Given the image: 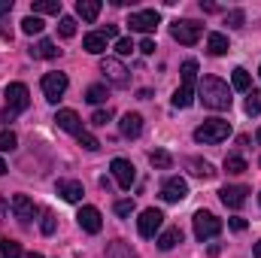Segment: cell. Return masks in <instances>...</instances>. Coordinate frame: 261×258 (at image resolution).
Instances as JSON below:
<instances>
[{
	"label": "cell",
	"mask_w": 261,
	"mask_h": 258,
	"mask_svg": "<svg viewBox=\"0 0 261 258\" xmlns=\"http://www.w3.org/2000/svg\"><path fill=\"white\" fill-rule=\"evenodd\" d=\"M222 234V219H216L213 213H206V210H197L195 213V237L203 243V240H210V237H219Z\"/></svg>",
	"instance_id": "4"
},
{
	"label": "cell",
	"mask_w": 261,
	"mask_h": 258,
	"mask_svg": "<svg viewBox=\"0 0 261 258\" xmlns=\"http://www.w3.org/2000/svg\"><path fill=\"white\" fill-rule=\"evenodd\" d=\"M31 55H34V58H58V55H61V49H58L52 40H40V43L31 49Z\"/></svg>",
	"instance_id": "26"
},
{
	"label": "cell",
	"mask_w": 261,
	"mask_h": 258,
	"mask_svg": "<svg viewBox=\"0 0 261 258\" xmlns=\"http://www.w3.org/2000/svg\"><path fill=\"white\" fill-rule=\"evenodd\" d=\"M76 140H79V146H82L85 152H97V149H100V140H97L94 134H88L85 128L79 131V134H76Z\"/></svg>",
	"instance_id": "32"
},
{
	"label": "cell",
	"mask_w": 261,
	"mask_h": 258,
	"mask_svg": "<svg viewBox=\"0 0 261 258\" xmlns=\"http://www.w3.org/2000/svg\"><path fill=\"white\" fill-rule=\"evenodd\" d=\"M0 258H24L21 255V243L9 240V237H0Z\"/></svg>",
	"instance_id": "28"
},
{
	"label": "cell",
	"mask_w": 261,
	"mask_h": 258,
	"mask_svg": "<svg viewBox=\"0 0 261 258\" xmlns=\"http://www.w3.org/2000/svg\"><path fill=\"white\" fill-rule=\"evenodd\" d=\"M55 125L67 134H79L82 131V122H79V116H76V110H58V116H55Z\"/></svg>",
	"instance_id": "17"
},
{
	"label": "cell",
	"mask_w": 261,
	"mask_h": 258,
	"mask_svg": "<svg viewBox=\"0 0 261 258\" xmlns=\"http://www.w3.org/2000/svg\"><path fill=\"white\" fill-rule=\"evenodd\" d=\"M67 85H70V79H67V73H46L43 76V94H46V100L49 104H58L61 97H64Z\"/></svg>",
	"instance_id": "6"
},
{
	"label": "cell",
	"mask_w": 261,
	"mask_h": 258,
	"mask_svg": "<svg viewBox=\"0 0 261 258\" xmlns=\"http://www.w3.org/2000/svg\"><path fill=\"white\" fill-rule=\"evenodd\" d=\"M195 82H197V61L189 58V61H182V85L195 88Z\"/></svg>",
	"instance_id": "31"
},
{
	"label": "cell",
	"mask_w": 261,
	"mask_h": 258,
	"mask_svg": "<svg viewBox=\"0 0 261 258\" xmlns=\"http://www.w3.org/2000/svg\"><path fill=\"white\" fill-rule=\"evenodd\" d=\"M252 252H255V258H261V240L255 243V249H252Z\"/></svg>",
	"instance_id": "48"
},
{
	"label": "cell",
	"mask_w": 261,
	"mask_h": 258,
	"mask_svg": "<svg viewBox=\"0 0 261 258\" xmlns=\"http://www.w3.org/2000/svg\"><path fill=\"white\" fill-rule=\"evenodd\" d=\"M55 225H58V222H55V216H52V213H46L40 228H43V234H46V237H52V234H55Z\"/></svg>",
	"instance_id": "42"
},
{
	"label": "cell",
	"mask_w": 261,
	"mask_h": 258,
	"mask_svg": "<svg viewBox=\"0 0 261 258\" xmlns=\"http://www.w3.org/2000/svg\"><path fill=\"white\" fill-rule=\"evenodd\" d=\"M3 173H6V161L0 158V176H3Z\"/></svg>",
	"instance_id": "49"
},
{
	"label": "cell",
	"mask_w": 261,
	"mask_h": 258,
	"mask_svg": "<svg viewBox=\"0 0 261 258\" xmlns=\"http://www.w3.org/2000/svg\"><path fill=\"white\" fill-rule=\"evenodd\" d=\"M113 210H116V216H119V219H128L130 213H134V200H130V197L116 200V207H113Z\"/></svg>",
	"instance_id": "38"
},
{
	"label": "cell",
	"mask_w": 261,
	"mask_h": 258,
	"mask_svg": "<svg viewBox=\"0 0 261 258\" xmlns=\"http://www.w3.org/2000/svg\"><path fill=\"white\" fill-rule=\"evenodd\" d=\"M186 164H189L192 176H197V179H213V176H216V170H213V164H210V161H200V158H189Z\"/></svg>",
	"instance_id": "21"
},
{
	"label": "cell",
	"mask_w": 261,
	"mask_h": 258,
	"mask_svg": "<svg viewBox=\"0 0 261 258\" xmlns=\"http://www.w3.org/2000/svg\"><path fill=\"white\" fill-rule=\"evenodd\" d=\"M200 9H203V12H219V6H216V3H200Z\"/></svg>",
	"instance_id": "47"
},
{
	"label": "cell",
	"mask_w": 261,
	"mask_h": 258,
	"mask_svg": "<svg viewBox=\"0 0 261 258\" xmlns=\"http://www.w3.org/2000/svg\"><path fill=\"white\" fill-rule=\"evenodd\" d=\"M119 131H122V137L137 140V137L143 134V116H140V113H125L122 122H119Z\"/></svg>",
	"instance_id": "16"
},
{
	"label": "cell",
	"mask_w": 261,
	"mask_h": 258,
	"mask_svg": "<svg viewBox=\"0 0 261 258\" xmlns=\"http://www.w3.org/2000/svg\"><path fill=\"white\" fill-rule=\"evenodd\" d=\"M197 97L206 110H231V88L219 76H203L197 82Z\"/></svg>",
	"instance_id": "1"
},
{
	"label": "cell",
	"mask_w": 261,
	"mask_h": 258,
	"mask_svg": "<svg viewBox=\"0 0 261 258\" xmlns=\"http://www.w3.org/2000/svg\"><path fill=\"white\" fill-rule=\"evenodd\" d=\"M243 110H246L249 116H258V113H261V91H258V88H252V91H249V97H246V107H243Z\"/></svg>",
	"instance_id": "35"
},
{
	"label": "cell",
	"mask_w": 261,
	"mask_h": 258,
	"mask_svg": "<svg viewBox=\"0 0 261 258\" xmlns=\"http://www.w3.org/2000/svg\"><path fill=\"white\" fill-rule=\"evenodd\" d=\"M100 34H103L107 40H113V37H119V28H116V24H107V28H103Z\"/></svg>",
	"instance_id": "45"
},
{
	"label": "cell",
	"mask_w": 261,
	"mask_h": 258,
	"mask_svg": "<svg viewBox=\"0 0 261 258\" xmlns=\"http://www.w3.org/2000/svg\"><path fill=\"white\" fill-rule=\"evenodd\" d=\"M149 164H152L155 170H167V167L173 164V155L164 152V149H155V152H149Z\"/></svg>",
	"instance_id": "27"
},
{
	"label": "cell",
	"mask_w": 261,
	"mask_h": 258,
	"mask_svg": "<svg viewBox=\"0 0 261 258\" xmlns=\"http://www.w3.org/2000/svg\"><path fill=\"white\" fill-rule=\"evenodd\" d=\"M176 243H182V231H179V228H167V231L158 237V249H161V252H170Z\"/></svg>",
	"instance_id": "25"
},
{
	"label": "cell",
	"mask_w": 261,
	"mask_h": 258,
	"mask_svg": "<svg viewBox=\"0 0 261 258\" xmlns=\"http://www.w3.org/2000/svg\"><path fill=\"white\" fill-rule=\"evenodd\" d=\"M76 15L82 21H94L100 15V0H76Z\"/></svg>",
	"instance_id": "19"
},
{
	"label": "cell",
	"mask_w": 261,
	"mask_h": 258,
	"mask_svg": "<svg viewBox=\"0 0 261 258\" xmlns=\"http://www.w3.org/2000/svg\"><path fill=\"white\" fill-rule=\"evenodd\" d=\"M3 97H6V107L12 113H24L31 107V91H28L24 82H9L6 91H3Z\"/></svg>",
	"instance_id": "5"
},
{
	"label": "cell",
	"mask_w": 261,
	"mask_h": 258,
	"mask_svg": "<svg viewBox=\"0 0 261 258\" xmlns=\"http://www.w3.org/2000/svg\"><path fill=\"white\" fill-rule=\"evenodd\" d=\"M203 34V24L200 21H192V18H176L170 24V37L179 43V46H195Z\"/></svg>",
	"instance_id": "3"
},
{
	"label": "cell",
	"mask_w": 261,
	"mask_h": 258,
	"mask_svg": "<svg viewBox=\"0 0 261 258\" xmlns=\"http://www.w3.org/2000/svg\"><path fill=\"white\" fill-rule=\"evenodd\" d=\"M225 170L234 173V176H237V173H246V158H243V155H228V158H225Z\"/></svg>",
	"instance_id": "33"
},
{
	"label": "cell",
	"mask_w": 261,
	"mask_h": 258,
	"mask_svg": "<svg viewBox=\"0 0 261 258\" xmlns=\"http://www.w3.org/2000/svg\"><path fill=\"white\" fill-rule=\"evenodd\" d=\"M255 140H258V143H261V128H258V134H255Z\"/></svg>",
	"instance_id": "51"
},
{
	"label": "cell",
	"mask_w": 261,
	"mask_h": 258,
	"mask_svg": "<svg viewBox=\"0 0 261 258\" xmlns=\"http://www.w3.org/2000/svg\"><path fill=\"white\" fill-rule=\"evenodd\" d=\"M258 76H261V67H258Z\"/></svg>",
	"instance_id": "52"
},
{
	"label": "cell",
	"mask_w": 261,
	"mask_h": 258,
	"mask_svg": "<svg viewBox=\"0 0 261 258\" xmlns=\"http://www.w3.org/2000/svg\"><path fill=\"white\" fill-rule=\"evenodd\" d=\"M161 197H164L167 203H179V200H186V197H189V183H186L182 176H170V179L161 186Z\"/></svg>",
	"instance_id": "12"
},
{
	"label": "cell",
	"mask_w": 261,
	"mask_h": 258,
	"mask_svg": "<svg viewBox=\"0 0 261 258\" xmlns=\"http://www.w3.org/2000/svg\"><path fill=\"white\" fill-rule=\"evenodd\" d=\"M246 194H249V189H246V186H225V189L219 192V197H222V203H225V207L240 210V207L246 203Z\"/></svg>",
	"instance_id": "15"
},
{
	"label": "cell",
	"mask_w": 261,
	"mask_h": 258,
	"mask_svg": "<svg viewBox=\"0 0 261 258\" xmlns=\"http://www.w3.org/2000/svg\"><path fill=\"white\" fill-rule=\"evenodd\" d=\"M76 222H79V228L88 231V234H97V231L103 228V219H100V210H97V207H82V210L76 213Z\"/></svg>",
	"instance_id": "13"
},
{
	"label": "cell",
	"mask_w": 261,
	"mask_h": 258,
	"mask_svg": "<svg viewBox=\"0 0 261 258\" xmlns=\"http://www.w3.org/2000/svg\"><path fill=\"white\" fill-rule=\"evenodd\" d=\"M161 15L155 9H140V12H130L128 15V28L130 31H140V34H152L158 28Z\"/></svg>",
	"instance_id": "8"
},
{
	"label": "cell",
	"mask_w": 261,
	"mask_h": 258,
	"mask_svg": "<svg viewBox=\"0 0 261 258\" xmlns=\"http://www.w3.org/2000/svg\"><path fill=\"white\" fill-rule=\"evenodd\" d=\"M155 49H158V46H155V40H149V37L140 43V52H143V55H155Z\"/></svg>",
	"instance_id": "44"
},
{
	"label": "cell",
	"mask_w": 261,
	"mask_h": 258,
	"mask_svg": "<svg viewBox=\"0 0 261 258\" xmlns=\"http://www.w3.org/2000/svg\"><path fill=\"white\" fill-rule=\"evenodd\" d=\"M100 73L107 76V82H113V85H119V88H125L130 82L128 67L122 64L119 58H103V61H100Z\"/></svg>",
	"instance_id": "9"
},
{
	"label": "cell",
	"mask_w": 261,
	"mask_h": 258,
	"mask_svg": "<svg viewBox=\"0 0 261 258\" xmlns=\"http://www.w3.org/2000/svg\"><path fill=\"white\" fill-rule=\"evenodd\" d=\"M110 170H113V176H116V183H119L122 189H130V186L137 183V170H134V164H130L128 158H113Z\"/></svg>",
	"instance_id": "11"
},
{
	"label": "cell",
	"mask_w": 261,
	"mask_h": 258,
	"mask_svg": "<svg viewBox=\"0 0 261 258\" xmlns=\"http://www.w3.org/2000/svg\"><path fill=\"white\" fill-rule=\"evenodd\" d=\"M228 228L240 234V231H246V219H240V216H234V219H228Z\"/></svg>",
	"instance_id": "43"
},
{
	"label": "cell",
	"mask_w": 261,
	"mask_h": 258,
	"mask_svg": "<svg viewBox=\"0 0 261 258\" xmlns=\"http://www.w3.org/2000/svg\"><path fill=\"white\" fill-rule=\"evenodd\" d=\"M258 203H261V194H258Z\"/></svg>",
	"instance_id": "53"
},
{
	"label": "cell",
	"mask_w": 261,
	"mask_h": 258,
	"mask_svg": "<svg viewBox=\"0 0 261 258\" xmlns=\"http://www.w3.org/2000/svg\"><path fill=\"white\" fill-rule=\"evenodd\" d=\"M12 12V0H0V15H9Z\"/></svg>",
	"instance_id": "46"
},
{
	"label": "cell",
	"mask_w": 261,
	"mask_h": 258,
	"mask_svg": "<svg viewBox=\"0 0 261 258\" xmlns=\"http://www.w3.org/2000/svg\"><path fill=\"white\" fill-rule=\"evenodd\" d=\"M231 88H237V91H249V88H252V76H249L246 67H234V73H231Z\"/></svg>",
	"instance_id": "23"
},
{
	"label": "cell",
	"mask_w": 261,
	"mask_h": 258,
	"mask_svg": "<svg viewBox=\"0 0 261 258\" xmlns=\"http://www.w3.org/2000/svg\"><path fill=\"white\" fill-rule=\"evenodd\" d=\"M192 104H195V88L179 85V88L173 91V107H176V110H189Z\"/></svg>",
	"instance_id": "24"
},
{
	"label": "cell",
	"mask_w": 261,
	"mask_h": 258,
	"mask_svg": "<svg viewBox=\"0 0 261 258\" xmlns=\"http://www.w3.org/2000/svg\"><path fill=\"white\" fill-rule=\"evenodd\" d=\"M58 34L70 40L73 34H76V18H70V15H61V21H58Z\"/></svg>",
	"instance_id": "36"
},
{
	"label": "cell",
	"mask_w": 261,
	"mask_h": 258,
	"mask_svg": "<svg viewBox=\"0 0 261 258\" xmlns=\"http://www.w3.org/2000/svg\"><path fill=\"white\" fill-rule=\"evenodd\" d=\"M107 97H110V91H107V85H103V82L88 85V91H85V100H88V104H94V107H97V104H103Z\"/></svg>",
	"instance_id": "30"
},
{
	"label": "cell",
	"mask_w": 261,
	"mask_h": 258,
	"mask_svg": "<svg viewBox=\"0 0 261 258\" xmlns=\"http://www.w3.org/2000/svg\"><path fill=\"white\" fill-rule=\"evenodd\" d=\"M18 146V137L12 131H0V152H12Z\"/></svg>",
	"instance_id": "37"
},
{
	"label": "cell",
	"mask_w": 261,
	"mask_h": 258,
	"mask_svg": "<svg viewBox=\"0 0 261 258\" xmlns=\"http://www.w3.org/2000/svg\"><path fill=\"white\" fill-rule=\"evenodd\" d=\"M110 119H113V113H110V110H97V113L91 116V125H97V128H103V125H107Z\"/></svg>",
	"instance_id": "41"
},
{
	"label": "cell",
	"mask_w": 261,
	"mask_h": 258,
	"mask_svg": "<svg viewBox=\"0 0 261 258\" xmlns=\"http://www.w3.org/2000/svg\"><path fill=\"white\" fill-rule=\"evenodd\" d=\"M61 12V0H37L34 3V15H58Z\"/></svg>",
	"instance_id": "29"
},
{
	"label": "cell",
	"mask_w": 261,
	"mask_h": 258,
	"mask_svg": "<svg viewBox=\"0 0 261 258\" xmlns=\"http://www.w3.org/2000/svg\"><path fill=\"white\" fill-rule=\"evenodd\" d=\"M55 192L61 194L67 203H79L82 194H85V189H82L79 179H58V183H55Z\"/></svg>",
	"instance_id": "14"
},
{
	"label": "cell",
	"mask_w": 261,
	"mask_h": 258,
	"mask_svg": "<svg viewBox=\"0 0 261 258\" xmlns=\"http://www.w3.org/2000/svg\"><path fill=\"white\" fill-rule=\"evenodd\" d=\"M228 137H231V122H225V119H206L203 125L195 128V140L203 143V146L222 143V140H228Z\"/></svg>",
	"instance_id": "2"
},
{
	"label": "cell",
	"mask_w": 261,
	"mask_h": 258,
	"mask_svg": "<svg viewBox=\"0 0 261 258\" xmlns=\"http://www.w3.org/2000/svg\"><path fill=\"white\" fill-rule=\"evenodd\" d=\"M206 49H210V55H216V58H219V55H225L231 46H228V37H225V34L213 31V34L206 37Z\"/></svg>",
	"instance_id": "20"
},
{
	"label": "cell",
	"mask_w": 261,
	"mask_h": 258,
	"mask_svg": "<svg viewBox=\"0 0 261 258\" xmlns=\"http://www.w3.org/2000/svg\"><path fill=\"white\" fill-rule=\"evenodd\" d=\"M82 49H85L88 55H103V52H107V37H103L100 31H94V34H85V40H82Z\"/></svg>",
	"instance_id": "18"
},
{
	"label": "cell",
	"mask_w": 261,
	"mask_h": 258,
	"mask_svg": "<svg viewBox=\"0 0 261 258\" xmlns=\"http://www.w3.org/2000/svg\"><path fill=\"white\" fill-rule=\"evenodd\" d=\"M12 213H15V219H18L21 225H28L31 219H37L40 207H37L28 194H12Z\"/></svg>",
	"instance_id": "10"
},
{
	"label": "cell",
	"mask_w": 261,
	"mask_h": 258,
	"mask_svg": "<svg viewBox=\"0 0 261 258\" xmlns=\"http://www.w3.org/2000/svg\"><path fill=\"white\" fill-rule=\"evenodd\" d=\"M134 49H137V46H134V40H130V37H122V40H116V52H119L122 58H125V55H130Z\"/></svg>",
	"instance_id": "40"
},
{
	"label": "cell",
	"mask_w": 261,
	"mask_h": 258,
	"mask_svg": "<svg viewBox=\"0 0 261 258\" xmlns=\"http://www.w3.org/2000/svg\"><path fill=\"white\" fill-rule=\"evenodd\" d=\"M21 31H24L28 37H34V34H40V31H43V18H40V15H28V18L21 21Z\"/></svg>",
	"instance_id": "34"
},
{
	"label": "cell",
	"mask_w": 261,
	"mask_h": 258,
	"mask_svg": "<svg viewBox=\"0 0 261 258\" xmlns=\"http://www.w3.org/2000/svg\"><path fill=\"white\" fill-rule=\"evenodd\" d=\"M161 225H164V213L161 210H143L140 213V219H137V231H140V237H155L158 231H161Z\"/></svg>",
	"instance_id": "7"
},
{
	"label": "cell",
	"mask_w": 261,
	"mask_h": 258,
	"mask_svg": "<svg viewBox=\"0 0 261 258\" xmlns=\"http://www.w3.org/2000/svg\"><path fill=\"white\" fill-rule=\"evenodd\" d=\"M243 18H246L243 9H231V12L225 15V24H228V28H243Z\"/></svg>",
	"instance_id": "39"
},
{
	"label": "cell",
	"mask_w": 261,
	"mask_h": 258,
	"mask_svg": "<svg viewBox=\"0 0 261 258\" xmlns=\"http://www.w3.org/2000/svg\"><path fill=\"white\" fill-rule=\"evenodd\" d=\"M24 258H43V255H40V252H28Z\"/></svg>",
	"instance_id": "50"
},
{
	"label": "cell",
	"mask_w": 261,
	"mask_h": 258,
	"mask_svg": "<svg viewBox=\"0 0 261 258\" xmlns=\"http://www.w3.org/2000/svg\"><path fill=\"white\" fill-rule=\"evenodd\" d=\"M107 258H140L134 252V246L125 243V240H113L110 246H107Z\"/></svg>",
	"instance_id": "22"
}]
</instances>
